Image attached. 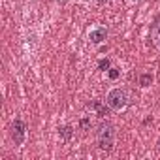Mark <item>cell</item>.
I'll use <instances>...</instances> for the list:
<instances>
[{
    "label": "cell",
    "instance_id": "1",
    "mask_svg": "<svg viewBox=\"0 0 160 160\" xmlns=\"http://www.w3.org/2000/svg\"><path fill=\"white\" fill-rule=\"evenodd\" d=\"M115 139H117V128L111 121H102L96 128V143L100 151H111L115 147Z\"/></svg>",
    "mask_w": 160,
    "mask_h": 160
},
{
    "label": "cell",
    "instance_id": "2",
    "mask_svg": "<svg viewBox=\"0 0 160 160\" xmlns=\"http://www.w3.org/2000/svg\"><path fill=\"white\" fill-rule=\"evenodd\" d=\"M106 104L111 111H124L128 108V92L122 87H111L106 94Z\"/></svg>",
    "mask_w": 160,
    "mask_h": 160
},
{
    "label": "cell",
    "instance_id": "3",
    "mask_svg": "<svg viewBox=\"0 0 160 160\" xmlns=\"http://www.w3.org/2000/svg\"><path fill=\"white\" fill-rule=\"evenodd\" d=\"M27 122L21 119V117H17V119H13V122H12V126H10V136H12V141H13V145L15 147H21L25 141H27Z\"/></svg>",
    "mask_w": 160,
    "mask_h": 160
},
{
    "label": "cell",
    "instance_id": "4",
    "mask_svg": "<svg viewBox=\"0 0 160 160\" xmlns=\"http://www.w3.org/2000/svg\"><path fill=\"white\" fill-rule=\"evenodd\" d=\"M108 36H109L108 28H106V27H100V25H96V27H92V28L89 30V42H91L92 45H102V43H106Z\"/></svg>",
    "mask_w": 160,
    "mask_h": 160
},
{
    "label": "cell",
    "instance_id": "5",
    "mask_svg": "<svg viewBox=\"0 0 160 160\" xmlns=\"http://www.w3.org/2000/svg\"><path fill=\"white\" fill-rule=\"evenodd\" d=\"M89 109L91 111H94L98 117H106L111 109H109V106L108 104H104V102H100V100H92L91 104H89Z\"/></svg>",
    "mask_w": 160,
    "mask_h": 160
},
{
    "label": "cell",
    "instance_id": "6",
    "mask_svg": "<svg viewBox=\"0 0 160 160\" xmlns=\"http://www.w3.org/2000/svg\"><path fill=\"white\" fill-rule=\"evenodd\" d=\"M152 83H154V73L152 72H143V73H139V77H138V85H139V89H149V87H152Z\"/></svg>",
    "mask_w": 160,
    "mask_h": 160
},
{
    "label": "cell",
    "instance_id": "7",
    "mask_svg": "<svg viewBox=\"0 0 160 160\" xmlns=\"http://www.w3.org/2000/svg\"><path fill=\"white\" fill-rule=\"evenodd\" d=\"M151 40H152L154 47L160 49V17H158V19L152 23V27H151Z\"/></svg>",
    "mask_w": 160,
    "mask_h": 160
},
{
    "label": "cell",
    "instance_id": "8",
    "mask_svg": "<svg viewBox=\"0 0 160 160\" xmlns=\"http://www.w3.org/2000/svg\"><path fill=\"white\" fill-rule=\"evenodd\" d=\"M79 128L85 130V132H89V130L92 128V121H91V117H81V119H79Z\"/></svg>",
    "mask_w": 160,
    "mask_h": 160
},
{
    "label": "cell",
    "instance_id": "9",
    "mask_svg": "<svg viewBox=\"0 0 160 160\" xmlns=\"http://www.w3.org/2000/svg\"><path fill=\"white\" fill-rule=\"evenodd\" d=\"M106 75H108V79H111V81H117V79L121 77V70H119V68H113V66H111V68H109V70L106 72Z\"/></svg>",
    "mask_w": 160,
    "mask_h": 160
},
{
    "label": "cell",
    "instance_id": "10",
    "mask_svg": "<svg viewBox=\"0 0 160 160\" xmlns=\"http://www.w3.org/2000/svg\"><path fill=\"white\" fill-rule=\"evenodd\" d=\"M72 134H73V128H72V126H64V128H60V132H58V136H60L62 139H66V141L72 138Z\"/></svg>",
    "mask_w": 160,
    "mask_h": 160
},
{
    "label": "cell",
    "instance_id": "11",
    "mask_svg": "<svg viewBox=\"0 0 160 160\" xmlns=\"http://www.w3.org/2000/svg\"><path fill=\"white\" fill-rule=\"evenodd\" d=\"M98 68H100L102 72H108V70L111 68V62H109V58H100V60H98Z\"/></svg>",
    "mask_w": 160,
    "mask_h": 160
},
{
    "label": "cell",
    "instance_id": "12",
    "mask_svg": "<svg viewBox=\"0 0 160 160\" xmlns=\"http://www.w3.org/2000/svg\"><path fill=\"white\" fill-rule=\"evenodd\" d=\"M126 2H128V4H139L141 0H126Z\"/></svg>",
    "mask_w": 160,
    "mask_h": 160
},
{
    "label": "cell",
    "instance_id": "13",
    "mask_svg": "<svg viewBox=\"0 0 160 160\" xmlns=\"http://www.w3.org/2000/svg\"><path fill=\"white\" fill-rule=\"evenodd\" d=\"M156 149L160 151V138H158V141H156Z\"/></svg>",
    "mask_w": 160,
    "mask_h": 160
}]
</instances>
